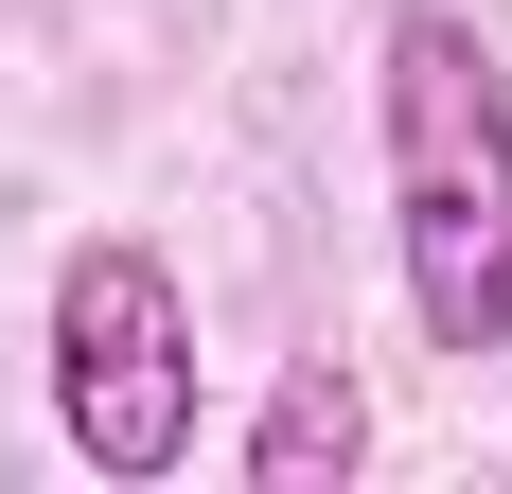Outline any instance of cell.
<instances>
[{
  "label": "cell",
  "instance_id": "cell-2",
  "mask_svg": "<svg viewBox=\"0 0 512 494\" xmlns=\"http://www.w3.org/2000/svg\"><path fill=\"white\" fill-rule=\"evenodd\" d=\"M53 442L124 494L195 459V300L142 230H89L53 265Z\"/></svg>",
  "mask_w": 512,
  "mask_h": 494
},
{
  "label": "cell",
  "instance_id": "cell-1",
  "mask_svg": "<svg viewBox=\"0 0 512 494\" xmlns=\"http://www.w3.org/2000/svg\"><path fill=\"white\" fill-rule=\"evenodd\" d=\"M371 142H389V265H407L424 353H512V71L460 0L389 18L371 71Z\"/></svg>",
  "mask_w": 512,
  "mask_h": 494
},
{
  "label": "cell",
  "instance_id": "cell-3",
  "mask_svg": "<svg viewBox=\"0 0 512 494\" xmlns=\"http://www.w3.org/2000/svg\"><path fill=\"white\" fill-rule=\"evenodd\" d=\"M354 459H371L354 371H336V353H301V371L265 389V424H248V477H265V494H318V477H354Z\"/></svg>",
  "mask_w": 512,
  "mask_h": 494
}]
</instances>
